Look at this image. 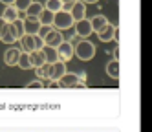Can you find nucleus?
I'll use <instances>...</instances> for the list:
<instances>
[{"label":"nucleus","instance_id":"obj_1","mask_svg":"<svg viewBox=\"0 0 152 132\" xmlns=\"http://www.w3.org/2000/svg\"><path fill=\"white\" fill-rule=\"evenodd\" d=\"M95 51H97L95 44L90 42V40H86V39H83L79 44L73 46V55H77L81 61H92L95 57Z\"/></svg>","mask_w":152,"mask_h":132},{"label":"nucleus","instance_id":"obj_2","mask_svg":"<svg viewBox=\"0 0 152 132\" xmlns=\"http://www.w3.org/2000/svg\"><path fill=\"white\" fill-rule=\"evenodd\" d=\"M73 18L70 15V11H57V13H53V20H51V28H55L57 31H62V29H70L73 28Z\"/></svg>","mask_w":152,"mask_h":132},{"label":"nucleus","instance_id":"obj_3","mask_svg":"<svg viewBox=\"0 0 152 132\" xmlns=\"http://www.w3.org/2000/svg\"><path fill=\"white\" fill-rule=\"evenodd\" d=\"M79 83H84L81 79V73H72V72H66L61 79H59V88H75Z\"/></svg>","mask_w":152,"mask_h":132},{"label":"nucleus","instance_id":"obj_4","mask_svg":"<svg viewBox=\"0 0 152 132\" xmlns=\"http://www.w3.org/2000/svg\"><path fill=\"white\" fill-rule=\"evenodd\" d=\"M64 40V37H62V33L61 31H57L55 28H51L44 37H42V42H44V46H48V48H57L59 44Z\"/></svg>","mask_w":152,"mask_h":132},{"label":"nucleus","instance_id":"obj_5","mask_svg":"<svg viewBox=\"0 0 152 132\" xmlns=\"http://www.w3.org/2000/svg\"><path fill=\"white\" fill-rule=\"evenodd\" d=\"M55 50H57V57H59V61L64 62V64H66V62L73 57V46H72L68 40H62Z\"/></svg>","mask_w":152,"mask_h":132},{"label":"nucleus","instance_id":"obj_6","mask_svg":"<svg viewBox=\"0 0 152 132\" xmlns=\"http://www.w3.org/2000/svg\"><path fill=\"white\" fill-rule=\"evenodd\" d=\"M75 28V35H79L81 39H86V37H90L94 29H92V24H90V18H83V20H77L73 24Z\"/></svg>","mask_w":152,"mask_h":132},{"label":"nucleus","instance_id":"obj_7","mask_svg":"<svg viewBox=\"0 0 152 132\" xmlns=\"http://www.w3.org/2000/svg\"><path fill=\"white\" fill-rule=\"evenodd\" d=\"M0 40L6 42V44H15L18 40V33L15 29L13 24H6L4 29H2V35H0Z\"/></svg>","mask_w":152,"mask_h":132},{"label":"nucleus","instance_id":"obj_8","mask_svg":"<svg viewBox=\"0 0 152 132\" xmlns=\"http://www.w3.org/2000/svg\"><path fill=\"white\" fill-rule=\"evenodd\" d=\"M22 26L26 35H37L40 29V22L37 17H26V20H22Z\"/></svg>","mask_w":152,"mask_h":132},{"label":"nucleus","instance_id":"obj_9","mask_svg":"<svg viewBox=\"0 0 152 132\" xmlns=\"http://www.w3.org/2000/svg\"><path fill=\"white\" fill-rule=\"evenodd\" d=\"M97 35H99V40H101V42H110V40H114L115 35H117V28L108 22V24H106L99 33H97Z\"/></svg>","mask_w":152,"mask_h":132},{"label":"nucleus","instance_id":"obj_10","mask_svg":"<svg viewBox=\"0 0 152 132\" xmlns=\"http://www.w3.org/2000/svg\"><path fill=\"white\" fill-rule=\"evenodd\" d=\"M86 4H83L81 0H77L73 6H72V9H70V15H72V18H73V22H77V20H83V18H86Z\"/></svg>","mask_w":152,"mask_h":132},{"label":"nucleus","instance_id":"obj_11","mask_svg":"<svg viewBox=\"0 0 152 132\" xmlns=\"http://www.w3.org/2000/svg\"><path fill=\"white\" fill-rule=\"evenodd\" d=\"M35 75L40 81H51L53 79V64H42L35 68Z\"/></svg>","mask_w":152,"mask_h":132},{"label":"nucleus","instance_id":"obj_12","mask_svg":"<svg viewBox=\"0 0 152 132\" xmlns=\"http://www.w3.org/2000/svg\"><path fill=\"white\" fill-rule=\"evenodd\" d=\"M18 57H20V50L18 48H7L4 51V62L7 66H17Z\"/></svg>","mask_w":152,"mask_h":132},{"label":"nucleus","instance_id":"obj_13","mask_svg":"<svg viewBox=\"0 0 152 132\" xmlns=\"http://www.w3.org/2000/svg\"><path fill=\"white\" fill-rule=\"evenodd\" d=\"M28 57H29V64H31V68H39V66L46 64L44 55H42V50H37V51L28 53Z\"/></svg>","mask_w":152,"mask_h":132},{"label":"nucleus","instance_id":"obj_14","mask_svg":"<svg viewBox=\"0 0 152 132\" xmlns=\"http://www.w3.org/2000/svg\"><path fill=\"white\" fill-rule=\"evenodd\" d=\"M90 24H92V29H94L95 33H99V31L108 24V18H106L104 15H94V17L90 18Z\"/></svg>","mask_w":152,"mask_h":132},{"label":"nucleus","instance_id":"obj_15","mask_svg":"<svg viewBox=\"0 0 152 132\" xmlns=\"http://www.w3.org/2000/svg\"><path fill=\"white\" fill-rule=\"evenodd\" d=\"M2 18L7 22V24H11V22H15L18 18V9L15 6H6L4 7V13H2Z\"/></svg>","mask_w":152,"mask_h":132},{"label":"nucleus","instance_id":"obj_16","mask_svg":"<svg viewBox=\"0 0 152 132\" xmlns=\"http://www.w3.org/2000/svg\"><path fill=\"white\" fill-rule=\"evenodd\" d=\"M20 44H22V48L26 53H31V51H37L35 50V35H24L20 39Z\"/></svg>","mask_w":152,"mask_h":132},{"label":"nucleus","instance_id":"obj_17","mask_svg":"<svg viewBox=\"0 0 152 132\" xmlns=\"http://www.w3.org/2000/svg\"><path fill=\"white\" fill-rule=\"evenodd\" d=\"M42 55H44L46 64H53V62L59 61V57H57V50H55V48H48V46H44V48H42Z\"/></svg>","mask_w":152,"mask_h":132},{"label":"nucleus","instance_id":"obj_18","mask_svg":"<svg viewBox=\"0 0 152 132\" xmlns=\"http://www.w3.org/2000/svg\"><path fill=\"white\" fill-rule=\"evenodd\" d=\"M42 9H44V6H42L40 2H31L29 6H28V9H26V17H37L39 18V15L42 13Z\"/></svg>","mask_w":152,"mask_h":132},{"label":"nucleus","instance_id":"obj_19","mask_svg":"<svg viewBox=\"0 0 152 132\" xmlns=\"http://www.w3.org/2000/svg\"><path fill=\"white\" fill-rule=\"evenodd\" d=\"M64 73H66V64L61 62V61L53 62V81H59Z\"/></svg>","mask_w":152,"mask_h":132},{"label":"nucleus","instance_id":"obj_20","mask_svg":"<svg viewBox=\"0 0 152 132\" xmlns=\"http://www.w3.org/2000/svg\"><path fill=\"white\" fill-rule=\"evenodd\" d=\"M106 73L110 75V77H114V79H117L119 77V61H110L106 64Z\"/></svg>","mask_w":152,"mask_h":132},{"label":"nucleus","instance_id":"obj_21","mask_svg":"<svg viewBox=\"0 0 152 132\" xmlns=\"http://www.w3.org/2000/svg\"><path fill=\"white\" fill-rule=\"evenodd\" d=\"M51 20H53V13L48 9H42V13L39 15V22L40 26H51Z\"/></svg>","mask_w":152,"mask_h":132},{"label":"nucleus","instance_id":"obj_22","mask_svg":"<svg viewBox=\"0 0 152 132\" xmlns=\"http://www.w3.org/2000/svg\"><path fill=\"white\" fill-rule=\"evenodd\" d=\"M44 9L51 11V13H57V11H61V9H62V4H61V0H46Z\"/></svg>","mask_w":152,"mask_h":132},{"label":"nucleus","instance_id":"obj_23","mask_svg":"<svg viewBox=\"0 0 152 132\" xmlns=\"http://www.w3.org/2000/svg\"><path fill=\"white\" fill-rule=\"evenodd\" d=\"M17 66H20L22 70H29V68H31L29 57H28V53H26V51H20V57H18V61H17Z\"/></svg>","mask_w":152,"mask_h":132},{"label":"nucleus","instance_id":"obj_24","mask_svg":"<svg viewBox=\"0 0 152 132\" xmlns=\"http://www.w3.org/2000/svg\"><path fill=\"white\" fill-rule=\"evenodd\" d=\"M31 2H33V0H15V4H13V6H15L18 11H26L28 6H29Z\"/></svg>","mask_w":152,"mask_h":132},{"label":"nucleus","instance_id":"obj_25","mask_svg":"<svg viewBox=\"0 0 152 132\" xmlns=\"http://www.w3.org/2000/svg\"><path fill=\"white\" fill-rule=\"evenodd\" d=\"M77 2V0H61V4H62V9L64 11H70L72 9V6Z\"/></svg>","mask_w":152,"mask_h":132},{"label":"nucleus","instance_id":"obj_26","mask_svg":"<svg viewBox=\"0 0 152 132\" xmlns=\"http://www.w3.org/2000/svg\"><path fill=\"white\" fill-rule=\"evenodd\" d=\"M42 86H44V84H42L40 79H35V81H31V83L26 84V88H42Z\"/></svg>","mask_w":152,"mask_h":132},{"label":"nucleus","instance_id":"obj_27","mask_svg":"<svg viewBox=\"0 0 152 132\" xmlns=\"http://www.w3.org/2000/svg\"><path fill=\"white\" fill-rule=\"evenodd\" d=\"M81 40H83V39H81V37H79V35H75V33H73V35H72V37H70V40H68V42H70V44H72V46H75V44H79V42H81Z\"/></svg>","mask_w":152,"mask_h":132},{"label":"nucleus","instance_id":"obj_28","mask_svg":"<svg viewBox=\"0 0 152 132\" xmlns=\"http://www.w3.org/2000/svg\"><path fill=\"white\" fill-rule=\"evenodd\" d=\"M112 53H114V61H119V48H117V46L114 48V51H112Z\"/></svg>","mask_w":152,"mask_h":132},{"label":"nucleus","instance_id":"obj_29","mask_svg":"<svg viewBox=\"0 0 152 132\" xmlns=\"http://www.w3.org/2000/svg\"><path fill=\"white\" fill-rule=\"evenodd\" d=\"M6 24H7V22H6L2 17H0V35H2V29H4V26H6Z\"/></svg>","mask_w":152,"mask_h":132},{"label":"nucleus","instance_id":"obj_30","mask_svg":"<svg viewBox=\"0 0 152 132\" xmlns=\"http://www.w3.org/2000/svg\"><path fill=\"white\" fill-rule=\"evenodd\" d=\"M0 2H2L4 6H13V4H15V0H0Z\"/></svg>","mask_w":152,"mask_h":132},{"label":"nucleus","instance_id":"obj_31","mask_svg":"<svg viewBox=\"0 0 152 132\" xmlns=\"http://www.w3.org/2000/svg\"><path fill=\"white\" fill-rule=\"evenodd\" d=\"M83 4H95V2H99V0H81Z\"/></svg>","mask_w":152,"mask_h":132}]
</instances>
